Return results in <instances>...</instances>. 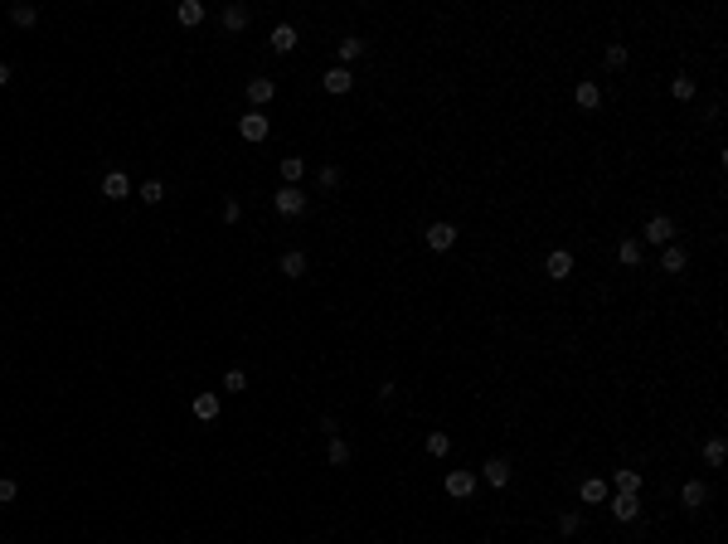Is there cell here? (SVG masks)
<instances>
[{
	"label": "cell",
	"instance_id": "obj_1",
	"mask_svg": "<svg viewBox=\"0 0 728 544\" xmlns=\"http://www.w3.org/2000/svg\"><path fill=\"white\" fill-rule=\"evenodd\" d=\"M272 209L282 219H297V214H306V190H297V185H282V190L272 194Z\"/></svg>",
	"mask_w": 728,
	"mask_h": 544
},
{
	"label": "cell",
	"instance_id": "obj_24",
	"mask_svg": "<svg viewBox=\"0 0 728 544\" xmlns=\"http://www.w3.org/2000/svg\"><path fill=\"white\" fill-rule=\"evenodd\" d=\"M175 15H180V25H199V20H204V5H199V0H180Z\"/></svg>",
	"mask_w": 728,
	"mask_h": 544
},
{
	"label": "cell",
	"instance_id": "obj_16",
	"mask_svg": "<svg viewBox=\"0 0 728 544\" xmlns=\"http://www.w3.org/2000/svg\"><path fill=\"white\" fill-rule=\"evenodd\" d=\"M680 501H685V511H700L704 501H709V491H704V481H685V486H680Z\"/></svg>",
	"mask_w": 728,
	"mask_h": 544
},
{
	"label": "cell",
	"instance_id": "obj_17",
	"mask_svg": "<svg viewBox=\"0 0 728 544\" xmlns=\"http://www.w3.org/2000/svg\"><path fill=\"white\" fill-rule=\"evenodd\" d=\"M685 263H690V253H685V248H665V253H660V272H670V277H675V272H685Z\"/></svg>",
	"mask_w": 728,
	"mask_h": 544
},
{
	"label": "cell",
	"instance_id": "obj_11",
	"mask_svg": "<svg viewBox=\"0 0 728 544\" xmlns=\"http://www.w3.org/2000/svg\"><path fill=\"white\" fill-rule=\"evenodd\" d=\"M102 194H107V199H127V194H132V180H127L122 170H107V175H102Z\"/></svg>",
	"mask_w": 728,
	"mask_h": 544
},
{
	"label": "cell",
	"instance_id": "obj_28",
	"mask_svg": "<svg viewBox=\"0 0 728 544\" xmlns=\"http://www.w3.org/2000/svg\"><path fill=\"white\" fill-rule=\"evenodd\" d=\"M325 457H330V466H345L350 462V442H345V437H330V452H325Z\"/></svg>",
	"mask_w": 728,
	"mask_h": 544
},
{
	"label": "cell",
	"instance_id": "obj_18",
	"mask_svg": "<svg viewBox=\"0 0 728 544\" xmlns=\"http://www.w3.org/2000/svg\"><path fill=\"white\" fill-rule=\"evenodd\" d=\"M194 418L214 423V418H218V394H194Z\"/></svg>",
	"mask_w": 728,
	"mask_h": 544
},
{
	"label": "cell",
	"instance_id": "obj_35",
	"mask_svg": "<svg viewBox=\"0 0 728 544\" xmlns=\"http://www.w3.org/2000/svg\"><path fill=\"white\" fill-rule=\"evenodd\" d=\"M15 496H20V486H15V481H10V476H0V506H10V501H15Z\"/></svg>",
	"mask_w": 728,
	"mask_h": 544
},
{
	"label": "cell",
	"instance_id": "obj_13",
	"mask_svg": "<svg viewBox=\"0 0 728 544\" xmlns=\"http://www.w3.org/2000/svg\"><path fill=\"white\" fill-rule=\"evenodd\" d=\"M321 83H325V93H335V98H340V93H350V88H354V73H350V68H330Z\"/></svg>",
	"mask_w": 728,
	"mask_h": 544
},
{
	"label": "cell",
	"instance_id": "obj_34",
	"mask_svg": "<svg viewBox=\"0 0 728 544\" xmlns=\"http://www.w3.org/2000/svg\"><path fill=\"white\" fill-rule=\"evenodd\" d=\"M578 525H583L578 511H564V516H559V530H564V535H578Z\"/></svg>",
	"mask_w": 728,
	"mask_h": 544
},
{
	"label": "cell",
	"instance_id": "obj_27",
	"mask_svg": "<svg viewBox=\"0 0 728 544\" xmlns=\"http://www.w3.org/2000/svg\"><path fill=\"white\" fill-rule=\"evenodd\" d=\"M301 175H306V161H301V156H287V161H282V180H287V185H297Z\"/></svg>",
	"mask_w": 728,
	"mask_h": 544
},
{
	"label": "cell",
	"instance_id": "obj_4",
	"mask_svg": "<svg viewBox=\"0 0 728 544\" xmlns=\"http://www.w3.org/2000/svg\"><path fill=\"white\" fill-rule=\"evenodd\" d=\"M268 132H272L268 112H248V117H243V122H238V136H243V141H263V136H268Z\"/></svg>",
	"mask_w": 728,
	"mask_h": 544
},
{
	"label": "cell",
	"instance_id": "obj_29",
	"mask_svg": "<svg viewBox=\"0 0 728 544\" xmlns=\"http://www.w3.org/2000/svg\"><path fill=\"white\" fill-rule=\"evenodd\" d=\"M670 93H675V98H680V103H690V98H695L700 88H695V78H685V73H680V78L670 83Z\"/></svg>",
	"mask_w": 728,
	"mask_h": 544
},
{
	"label": "cell",
	"instance_id": "obj_32",
	"mask_svg": "<svg viewBox=\"0 0 728 544\" xmlns=\"http://www.w3.org/2000/svg\"><path fill=\"white\" fill-rule=\"evenodd\" d=\"M223 389H228V394H243V389H248V375H243V370H228V375H223Z\"/></svg>",
	"mask_w": 728,
	"mask_h": 544
},
{
	"label": "cell",
	"instance_id": "obj_7",
	"mask_svg": "<svg viewBox=\"0 0 728 544\" xmlns=\"http://www.w3.org/2000/svg\"><path fill=\"white\" fill-rule=\"evenodd\" d=\"M471 491H476V476H471V471H447V496L471 501Z\"/></svg>",
	"mask_w": 728,
	"mask_h": 544
},
{
	"label": "cell",
	"instance_id": "obj_2",
	"mask_svg": "<svg viewBox=\"0 0 728 544\" xmlns=\"http://www.w3.org/2000/svg\"><path fill=\"white\" fill-rule=\"evenodd\" d=\"M641 239H646V244H655V248H670V244H675V219H670V214H655V219H646Z\"/></svg>",
	"mask_w": 728,
	"mask_h": 544
},
{
	"label": "cell",
	"instance_id": "obj_5",
	"mask_svg": "<svg viewBox=\"0 0 728 544\" xmlns=\"http://www.w3.org/2000/svg\"><path fill=\"white\" fill-rule=\"evenodd\" d=\"M607 511H612V520H621V525H631V520L641 516V501H636V496H621V491H617V496L607 501Z\"/></svg>",
	"mask_w": 728,
	"mask_h": 544
},
{
	"label": "cell",
	"instance_id": "obj_26",
	"mask_svg": "<svg viewBox=\"0 0 728 544\" xmlns=\"http://www.w3.org/2000/svg\"><path fill=\"white\" fill-rule=\"evenodd\" d=\"M359 54H364V39H354V34L340 39V68H350V58H359Z\"/></svg>",
	"mask_w": 728,
	"mask_h": 544
},
{
	"label": "cell",
	"instance_id": "obj_22",
	"mask_svg": "<svg viewBox=\"0 0 728 544\" xmlns=\"http://www.w3.org/2000/svg\"><path fill=\"white\" fill-rule=\"evenodd\" d=\"M447 452H452V437L442 433V428H432L428 433V457H447Z\"/></svg>",
	"mask_w": 728,
	"mask_h": 544
},
{
	"label": "cell",
	"instance_id": "obj_19",
	"mask_svg": "<svg viewBox=\"0 0 728 544\" xmlns=\"http://www.w3.org/2000/svg\"><path fill=\"white\" fill-rule=\"evenodd\" d=\"M272 49H277V54H292V49H297V29L277 25V29H272Z\"/></svg>",
	"mask_w": 728,
	"mask_h": 544
},
{
	"label": "cell",
	"instance_id": "obj_30",
	"mask_svg": "<svg viewBox=\"0 0 728 544\" xmlns=\"http://www.w3.org/2000/svg\"><path fill=\"white\" fill-rule=\"evenodd\" d=\"M136 194H141L146 204H161V199H165V185H161V180H146V185H141Z\"/></svg>",
	"mask_w": 728,
	"mask_h": 544
},
{
	"label": "cell",
	"instance_id": "obj_25",
	"mask_svg": "<svg viewBox=\"0 0 728 544\" xmlns=\"http://www.w3.org/2000/svg\"><path fill=\"white\" fill-rule=\"evenodd\" d=\"M10 20H15L20 29H29V25H39V10H34V5H10Z\"/></svg>",
	"mask_w": 728,
	"mask_h": 544
},
{
	"label": "cell",
	"instance_id": "obj_6",
	"mask_svg": "<svg viewBox=\"0 0 728 544\" xmlns=\"http://www.w3.org/2000/svg\"><path fill=\"white\" fill-rule=\"evenodd\" d=\"M272 98H277V78H253V83H248V103H253V112L268 108Z\"/></svg>",
	"mask_w": 728,
	"mask_h": 544
},
{
	"label": "cell",
	"instance_id": "obj_8",
	"mask_svg": "<svg viewBox=\"0 0 728 544\" xmlns=\"http://www.w3.org/2000/svg\"><path fill=\"white\" fill-rule=\"evenodd\" d=\"M573 103H578V108H583V112H593L597 103H602V88H597L593 78H583V83H578V88H573Z\"/></svg>",
	"mask_w": 728,
	"mask_h": 544
},
{
	"label": "cell",
	"instance_id": "obj_14",
	"mask_svg": "<svg viewBox=\"0 0 728 544\" xmlns=\"http://www.w3.org/2000/svg\"><path fill=\"white\" fill-rule=\"evenodd\" d=\"M277 268H282V277H292V282H297V277H306V253H301V248L282 253V263H277Z\"/></svg>",
	"mask_w": 728,
	"mask_h": 544
},
{
	"label": "cell",
	"instance_id": "obj_9",
	"mask_svg": "<svg viewBox=\"0 0 728 544\" xmlns=\"http://www.w3.org/2000/svg\"><path fill=\"white\" fill-rule=\"evenodd\" d=\"M218 20H223V29H233V34H238V29H248V20H253V10L233 0V5H223V15H218Z\"/></svg>",
	"mask_w": 728,
	"mask_h": 544
},
{
	"label": "cell",
	"instance_id": "obj_37",
	"mask_svg": "<svg viewBox=\"0 0 728 544\" xmlns=\"http://www.w3.org/2000/svg\"><path fill=\"white\" fill-rule=\"evenodd\" d=\"M5 83H10V63H0V88H5Z\"/></svg>",
	"mask_w": 728,
	"mask_h": 544
},
{
	"label": "cell",
	"instance_id": "obj_36",
	"mask_svg": "<svg viewBox=\"0 0 728 544\" xmlns=\"http://www.w3.org/2000/svg\"><path fill=\"white\" fill-rule=\"evenodd\" d=\"M243 219V204L238 199H223V224H238Z\"/></svg>",
	"mask_w": 728,
	"mask_h": 544
},
{
	"label": "cell",
	"instance_id": "obj_31",
	"mask_svg": "<svg viewBox=\"0 0 728 544\" xmlns=\"http://www.w3.org/2000/svg\"><path fill=\"white\" fill-rule=\"evenodd\" d=\"M626 44H607V68H626Z\"/></svg>",
	"mask_w": 728,
	"mask_h": 544
},
{
	"label": "cell",
	"instance_id": "obj_12",
	"mask_svg": "<svg viewBox=\"0 0 728 544\" xmlns=\"http://www.w3.org/2000/svg\"><path fill=\"white\" fill-rule=\"evenodd\" d=\"M485 481H490L495 491H505L510 486V462H505V457H490V462H485Z\"/></svg>",
	"mask_w": 728,
	"mask_h": 544
},
{
	"label": "cell",
	"instance_id": "obj_33",
	"mask_svg": "<svg viewBox=\"0 0 728 544\" xmlns=\"http://www.w3.org/2000/svg\"><path fill=\"white\" fill-rule=\"evenodd\" d=\"M316 180H321V190H335V185H340V165H321Z\"/></svg>",
	"mask_w": 728,
	"mask_h": 544
},
{
	"label": "cell",
	"instance_id": "obj_23",
	"mask_svg": "<svg viewBox=\"0 0 728 544\" xmlns=\"http://www.w3.org/2000/svg\"><path fill=\"white\" fill-rule=\"evenodd\" d=\"M583 501H588V506H602V501H607V481L588 476V481H583Z\"/></svg>",
	"mask_w": 728,
	"mask_h": 544
},
{
	"label": "cell",
	"instance_id": "obj_15",
	"mask_svg": "<svg viewBox=\"0 0 728 544\" xmlns=\"http://www.w3.org/2000/svg\"><path fill=\"white\" fill-rule=\"evenodd\" d=\"M612 481H617L621 496H636V491H641V471H636V466H617V476H612Z\"/></svg>",
	"mask_w": 728,
	"mask_h": 544
},
{
	"label": "cell",
	"instance_id": "obj_21",
	"mask_svg": "<svg viewBox=\"0 0 728 544\" xmlns=\"http://www.w3.org/2000/svg\"><path fill=\"white\" fill-rule=\"evenodd\" d=\"M617 263H621V268H636V263H641V244H636V239H621V244H617Z\"/></svg>",
	"mask_w": 728,
	"mask_h": 544
},
{
	"label": "cell",
	"instance_id": "obj_3",
	"mask_svg": "<svg viewBox=\"0 0 728 544\" xmlns=\"http://www.w3.org/2000/svg\"><path fill=\"white\" fill-rule=\"evenodd\" d=\"M423 239H428L432 253H447V248L457 244V224H428V234H423Z\"/></svg>",
	"mask_w": 728,
	"mask_h": 544
},
{
	"label": "cell",
	"instance_id": "obj_20",
	"mask_svg": "<svg viewBox=\"0 0 728 544\" xmlns=\"http://www.w3.org/2000/svg\"><path fill=\"white\" fill-rule=\"evenodd\" d=\"M704 462H709V466H724L728 462V442H724V437H709V442H704Z\"/></svg>",
	"mask_w": 728,
	"mask_h": 544
},
{
	"label": "cell",
	"instance_id": "obj_10",
	"mask_svg": "<svg viewBox=\"0 0 728 544\" xmlns=\"http://www.w3.org/2000/svg\"><path fill=\"white\" fill-rule=\"evenodd\" d=\"M544 272H549L554 282H564V277H573V253H564V248H559V253H549V263H544Z\"/></svg>",
	"mask_w": 728,
	"mask_h": 544
}]
</instances>
